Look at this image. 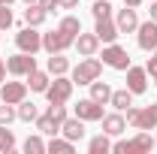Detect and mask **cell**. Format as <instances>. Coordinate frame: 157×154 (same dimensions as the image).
Listing matches in <instances>:
<instances>
[{"mask_svg": "<svg viewBox=\"0 0 157 154\" xmlns=\"http://www.w3.org/2000/svg\"><path fill=\"white\" fill-rule=\"evenodd\" d=\"M42 151H45L42 136H27V142H24V154H42Z\"/></svg>", "mask_w": 157, "mask_h": 154, "instance_id": "f1b7e54d", "label": "cell"}, {"mask_svg": "<svg viewBox=\"0 0 157 154\" xmlns=\"http://www.w3.org/2000/svg\"><path fill=\"white\" fill-rule=\"evenodd\" d=\"M109 97H112V88H109V82H100V79H94L91 82V100H97V103H109Z\"/></svg>", "mask_w": 157, "mask_h": 154, "instance_id": "ffe728a7", "label": "cell"}, {"mask_svg": "<svg viewBox=\"0 0 157 154\" xmlns=\"http://www.w3.org/2000/svg\"><path fill=\"white\" fill-rule=\"evenodd\" d=\"M151 145H154L151 133H145V130H142L136 139H127V142H115V145H112V151H115V154H145V151H151Z\"/></svg>", "mask_w": 157, "mask_h": 154, "instance_id": "277c9868", "label": "cell"}, {"mask_svg": "<svg viewBox=\"0 0 157 154\" xmlns=\"http://www.w3.org/2000/svg\"><path fill=\"white\" fill-rule=\"evenodd\" d=\"M154 145H157V136H154Z\"/></svg>", "mask_w": 157, "mask_h": 154, "instance_id": "7bdbcfd3", "label": "cell"}, {"mask_svg": "<svg viewBox=\"0 0 157 154\" xmlns=\"http://www.w3.org/2000/svg\"><path fill=\"white\" fill-rule=\"evenodd\" d=\"M15 45H18V52H27V55H36L39 48H42V33H36V27H24L15 33Z\"/></svg>", "mask_w": 157, "mask_h": 154, "instance_id": "5b68a950", "label": "cell"}, {"mask_svg": "<svg viewBox=\"0 0 157 154\" xmlns=\"http://www.w3.org/2000/svg\"><path fill=\"white\" fill-rule=\"evenodd\" d=\"M15 118H18V109H12V103H3V106H0V124L9 127Z\"/></svg>", "mask_w": 157, "mask_h": 154, "instance_id": "4dcf8cb0", "label": "cell"}, {"mask_svg": "<svg viewBox=\"0 0 157 154\" xmlns=\"http://www.w3.org/2000/svg\"><path fill=\"white\" fill-rule=\"evenodd\" d=\"M109 106H115L118 112H127V106H133V94L124 88V91H112L109 97Z\"/></svg>", "mask_w": 157, "mask_h": 154, "instance_id": "7402d4cb", "label": "cell"}, {"mask_svg": "<svg viewBox=\"0 0 157 154\" xmlns=\"http://www.w3.org/2000/svg\"><path fill=\"white\" fill-rule=\"evenodd\" d=\"M6 27H12V12H9V6H0V30H6Z\"/></svg>", "mask_w": 157, "mask_h": 154, "instance_id": "d6a6232c", "label": "cell"}, {"mask_svg": "<svg viewBox=\"0 0 157 154\" xmlns=\"http://www.w3.org/2000/svg\"><path fill=\"white\" fill-rule=\"evenodd\" d=\"M24 97H27V82H6V85H0V100L3 103L18 106Z\"/></svg>", "mask_w": 157, "mask_h": 154, "instance_id": "8fae6325", "label": "cell"}, {"mask_svg": "<svg viewBox=\"0 0 157 154\" xmlns=\"http://www.w3.org/2000/svg\"><path fill=\"white\" fill-rule=\"evenodd\" d=\"M103 76V60H97L94 55L91 58H85V60H78L76 64V70H73V85H91L94 79Z\"/></svg>", "mask_w": 157, "mask_h": 154, "instance_id": "7a4b0ae2", "label": "cell"}, {"mask_svg": "<svg viewBox=\"0 0 157 154\" xmlns=\"http://www.w3.org/2000/svg\"><path fill=\"white\" fill-rule=\"evenodd\" d=\"M24 3H27V6H30V3H36V0H24Z\"/></svg>", "mask_w": 157, "mask_h": 154, "instance_id": "b9f144b4", "label": "cell"}, {"mask_svg": "<svg viewBox=\"0 0 157 154\" xmlns=\"http://www.w3.org/2000/svg\"><path fill=\"white\" fill-rule=\"evenodd\" d=\"M67 70H70V60L63 58V52L48 58V76H67Z\"/></svg>", "mask_w": 157, "mask_h": 154, "instance_id": "603a6c76", "label": "cell"}, {"mask_svg": "<svg viewBox=\"0 0 157 154\" xmlns=\"http://www.w3.org/2000/svg\"><path fill=\"white\" fill-rule=\"evenodd\" d=\"M27 79H30V82H27V88H30V91H36V94H45V88H48V82H52L48 73H39V70L27 73Z\"/></svg>", "mask_w": 157, "mask_h": 154, "instance_id": "d4e9b609", "label": "cell"}, {"mask_svg": "<svg viewBox=\"0 0 157 154\" xmlns=\"http://www.w3.org/2000/svg\"><path fill=\"white\" fill-rule=\"evenodd\" d=\"M127 73V91L130 94H145L148 91V73H145V67H127L124 70Z\"/></svg>", "mask_w": 157, "mask_h": 154, "instance_id": "ba28073f", "label": "cell"}, {"mask_svg": "<svg viewBox=\"0 0 157 154\" xmlns=\"http://www.w3.org/2000/svg\"><path fill=\"white\" fill-rule=\"evenodd\" d=\"M103 64L112 67V70H127V67H130V55H127V48H121L115 42H106V48H103Z\"/></svg>", "mask_w": 157, "mask_h": 154, "instance_id": "8992f818", "label": "cell"}, {"mask_svg": "<svg viewBox=\"0 0 157 154\" xmlns=\"http://www.w3.org/2000/svg\"><path fill=\"white\" fill-rule=\"evenodd\" d=\"M45 97H48L52 106H63V103L73 97V79L55 76V82H48V88H45Z\"/></svg>", "mask_w": 157, "mask_h": 154, "instance_id": "3957f363", "label": "cell"}, {"mask_svg": "<svg viewBox=\"0 0 157 154\" xmlns=\"http://www.w3.org/2000/svg\"><path fill=\"white\" fill-rule=\"evenodd\" d=\"M36 3L45 9V12H55V9H58V0H36Z\"/></svg>", "mask_w": 157, "mask_h": 154, "instance_id": "836d02e7", "label": "cell"}, {"mask_svg": "<svg viewBox=\"0 0 157 154\" xmlns=\"http://www.w3.org/2000/svg\"><path fill=\"white\" fill-rule=\"evenodd\" d=\"M36 130H39L42 136H58V133H60V124L45 112V115H36Z\"/></svg>", "mask_w": 157, "mask_h": 154, "instance_id": "d6986e66", "label": "cell"}, {"mask_svg": "<svg viewBox=\"0 0 157 154\" xmlns=\"http://www.w3.org/2000/svg\"><path fill=\"white\" fill-rule=\"evenodd\" d=\"M151 18L157 21V0H151Z\"/></svg>", "mask_w": 157, "mask_h": 154, "instance_id": "f35d334b", "label": "cell"}, {"mask_svg": "<svg viewBox=\"0 0 157 154\" xmlns=\"http://www.w3.org/2000/svg\"><path fill=\"white\" fill-rule=\"evenodd\" d=\"M3 79H6V64L0 60V85H3Z\"/></svg>", "mask_w": 157, "mask_h": 154, "instance_id": "74e56055", "label": "cell"}, {"mask_svg": "<svg viewBox=\"0 0 157 154\" xmlns=\"http://www.w3.org/2000/svg\"><path fill=\"white\" fill-rule=\"evenodd\" d=\"M45 15H48V12H45V9H42L39 3H30V6L24 9V21H27L30 27H39V24L45 21Z\"/></svg>", "mask_w": 157, "mask_h": 154, "instance_id": "cb8c5ba5", "label": "cell"}, {"mask_svg": "<svg viewBox=\"0 0 157 154\" xmlns=\"http://www.w3.org/2000/svg\"><path fill=\"white\" fill-rule=\"evenodd\" d=\"M73 45L78 48L82 58H91V55H97V48H100V37L97 33H78Z\"/></svg>", "mask_w": 157, "mask_h": 154, "instance_id": "5bb4252c", "label": "cell"}, {"mask_svg": "<svg viewBox=\"0 0 157 154\" xmlns=\"http://www.w3.org/2000/svg\"><path fill=\"white\" fill-rule=\"evenodd\" d=\"M154 58H157V48H154Z\"/></svg>", "mask_w": 157, "mask_h": 154, "instance_id": "ee69618b", "label": "cell"}, {"mask_svg": "<svg viewBox=\"0 0 157 154\" xmlns=\"http://www.w3.org/2000/svg\"><path fill=\"white\" fill-rule=\"evenodd\" d=\"M151 82H154V88H157V73H154V76H151Z\"/></svg>", "mask_w": 157, "mask_h": 154, "instance_id": "60d3db41", "label": "cell"}, {"mask_svg": "<svg viewBox=\"0 0 157 154\" xmlns=\"http://www.w3.org/2000/svg\"><path fill=\"white\" fill-rule=\"evenodd\" d=\"M136 30H139V48L142 52H154L157 48V21L148 18L145 24H139Z\"/></svg>", "mask_w": 157, "mask_h": 154, "instance_id": "7c38bea8", "label": "cell"}, {"mask_svg": "<svg viewBox=\"0 0 157 154\" xmlns=\"http://www.w3.org/2000/svg\"><path fill=\"white\" fill-rule=\"evenodd\" d=\"M139 3L142 0H124V6H130V9H139Z\"/></svg>", "mask_w": 157, "mask_h": 154, "instance_id": "8d00e7d4", "label": "cell"}, {"mask_svg": "<svg viewBox=\"0 0 157 154\" xmlns=\"http://www.w3.org/2000/svg\"><path fill=\"white\" fill-rule=\"evenodd\" d=\"M6 70H9L12 76H27V73L36 70V58L27 55V52H18V55H12V58L6 60Z\"/></svg>", "mask_w": 157, "mask_h": 154, "instance_id": "52a82bcc", "label": "cell"}, {"mask_svg": "<svg viewBox=\"0 0 157 154\" xmlns=\"http://www.w3.org/2000/svg\"><path fill=\"white\" fill-rule=\"evenodd\" d=\"M12 148H15V133L6 124H0V151L6 154V151H12Z\"/></svg>", "mask_w": 157, "mask_h": 154, "instance_id": "4316f807", "label": "cell"}, {"mask_svg": "<svg viewBox=\"0 0 157 154\" xmlns=\"http://www.w3.org/2000/svg\"><path fill=\"white\" fill-rule=\"evenodd\" d=\"M36 106H33V103H27V100H21L18 103V118L21 121H36Z\"/></svg>", "mask_w": 157, "mask_h": 154, "instance_id": "83f0119b", "label": "cell"}, {"mask_svg": "<svg viewBox=\"0 0 157 154\" xmlns=\"http://www.w3.org/2000/svg\"><path fill=\"white\" fill-rule=\"evenodd\" d=\"M48 115L55 118V121H58V124H63V121H67V106H48Z\"/></svg>", "mask_w": 157, "mask_h": 154, "instance_id": "1f68e13d", "label": "cell"}, {"mask_svg": "<svg viewBox=\"0 0 157 154\" xmlns=\"http://www.w3.org/2000/svg\"><path fill=\"white\" fill-rule=\"evenodd\" d=\"M94 33L100 37V42H115V39L121 37V30H118V24H115L112 18H97Z\"/></svg>", "mask_w": 157, "mask_h": 154, "instance_id": "9a60e30c", "label": "cell"}, {"mask_svg": "<svg viewBox=\"0 0 157 154\" xmlns=\"http://www.w3.org/2000/svg\"><path fill=\"white\" fill-rule=\"evenodd\" d=\"M145 73H148V76H154V73H157V58H148V64H145Z\"/></svg>", "mask_w": 157, "mask_h": 154, "instance_id": "d590c367", "label": "cell"}, {"mask_svg": "<svg viewBox=\"0 0 157 154\" xmlns=\"http://www.w3.org/2000/svg\"><path fill=\"white\" fill-rule=\"evenodd\" d=\"M9 3H15V0H0V6H9Z\"/></svg>", "mask_w": 157, "mask_h": 154, "instance_id": "ab89813d", "label": "cell"}, {"mask_svg": "<svg viewBox=\"0 0 157 154\" xmlns=\"http://www.w3.org/2000/svg\"><path fill=\"white\" fill-rule=\"evenodd\" d=\"M73 45V39L63 37L60 30H48V33H42V48L48 52V55H58V52H67Z\"/></svg>", "mask_w": 157, "mask_h": 154, "instance_id": "30bf717a", "label": "cell"}, {"mask_svg": "<svg viewBox=\"0 0 157 154\" xmlns=\"http://www.w3.org/2000/svg\"><path fill=\"white\" fill-rule=\"evenodd\" d=\"M115 24H118V30H121V33H133V30L139 27L136 9H130V6H124V9H118V15H115Z\"/></svg>", "mask_w": 157, "mask_h": 154, "instance_id": "4fadbf2b", "label": "cell"}, {"mask_svg": "<svg viewBox=\"0 0 157 154\" xmlns=\"http://www.w3.org/2000/svg\"><path fill=\"white\" fill-rule=\"evenodd\" d=\"M127 130V118L124 115H103V133H109V136H121Z\"/></svg>", "mask_w": 157, "mask_h": 154, "instance_id": "e0dca14e", "label": "cell"}, {"mask_svg": "<svg viewBox=\"0 0 157 154\" xmlns=\"http://www.w3.org/2000/svg\"><path fill=\"white\" fill-rule=\"evenodd\" d=\"M91 12H94V18H112V3L109 0H97L91 6Z\"/></svg>", "mask_w": 157, "mask_h": 154, "instance_id": "f546056e", "label": "cell"}, {"mask_svg": "<svg viewBox=\"0 0 157 154\" xmlns=\"http://www.w3.org/2000/svg\"><path fill=\"white\" fill-rule=\"evenodd\" d=\"M60 133L67 136L70 142H78V139L85 136V121H82V118H67V121L60 124Z\"/></svg>", "mask_w": 157, "mask_h": 154, "instance_id": "2e32d148", "label": "cell"}, {"mask_svg": "<svg viewBox=\"0 0 157 154\" xmlns=\"http://www.w3.org/2000/svg\"><path fill=\"white\" fill-rule=\"evenodd\" d=\"M78 0H58V9H76Z\"/></svg>", "mask_w": 157, "mask_h": 154, "instance_id": "e575fe53", "label": "cell"}, {"mask_svg": "<svg viewBox=\"0 0 157 154\" xmlns=\"http://www.w3.org/2000/svg\"><path fill=\"white\" fill-rule=\"evenodd\" d=\"M45 151H52V154H73L76 148H73V142L63 136V139H58V136H52L48 142H45Z\"/></svg>", "mask_w": 157, "mask_h": 154, "instance_id": "44dd1931", "label": "cell"}, {"mask_svg": "<svg viewBox=\"0 0 157 154\" xmlns=\"http://www.w3.org/2000/svg\"><path fill=\"white\" fill-rule=\"evenodd\" d=\"M127 124L136 127V130H151V127H157V103L142 106V109L127 106Z\"/></svg>", "mask_w": 157, "mask_h": 154, "instance_id": "6da1fadb", "label": "cell"}, {"mask_svg": "<svg viewBox=\"0 0 157 154\" xmlns=\"http://www.w3.org/2000/svg\"><path fill=\"white\" fill-rule=\"evenodd\" d=\"M88 151L91 154H109L112 151V142H109V133H100L88 142Z\"/></svg>", "mask_w": 157, "mask_h": 154, "instance_id": "484cf974", "label": "cell"}, {"mask_svg": "<svg viewBox=\"0 0 157 154\" xmlns=\"http://www.w3.org/2000/svg\"><path fill=\"white\" fill-rule=\"evenodd\" d=\"M58 30L63 33V37H70L73 42H76V37L82 33V21L76 18V15H67V18H60V24H58Z\"/></svg>", "mask_w": 157, "mask_h": 154, "instance_id": "ac0fdd59", "label": "cell"}, {"mask_svg": "<svg viewBox=\"0 0 157 154\" xmlns=\"http://www.w3.org/2000/svg\"><path fill=\"white\" fill-rule=\"evenodd\" d=\"M76 118H82V121H103V103L91 100V97L78 100L76 103Z\"/></svg>", "mask_w": 157, "mask_h": 154, "instance_id": "9c48e42d", "label": "cell"}]
</instances>
